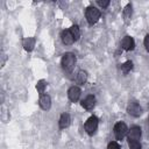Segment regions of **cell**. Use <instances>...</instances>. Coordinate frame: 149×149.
Returning a JSON list of instances; mask_svg holds the SVG:
<instances>
[{
  "mask_svg": "<svg viewBox=\"0 0 149 149\" xmlns=\"http://www.w3.org/2000/svg\"><path fill=\"white\" fill-rule=\"evenodd\" d=\"M121 45H122V48H123L125 50L129 51V50H133V49H134L135 42H134L133 37H130V36H125V37L122 38V41H121Z\"/></svg>",
  "mask_w": 149,
  "mask_h": 149,
  "instance_id": "obj_9",
  "label": "cell"
},
{
  "mask_svg": "<svg viewBox=\"0 0 149 149\" xmlns=\"http://www.w3.org/2000/svg\"><path fill=\"white\" fill-rule=\"evenodd\" d=\"M45 86H47L45 80H40V81H37V84H36V90H37V92H38L41 95H42V93L44 92Z\"/></svg>",
  "mask_w": 149,
  "mask_h": 149,
  "instance_id": "obj_18",
  "label": "cell"
},
{
  "mask_svg": "<svg viewBox=\"0 0 149 149\" xmlns=\"http://www.w3.org/2000/svg\"><path fill=\"white\" fill-rule=\"evenodd\" d=\"M38 104H40V107L44 111H48L50 107H51V99L48 94H42L40 97V100H38Z\"/></svg>",
  "mask_w": 149,
  "mask_h": 149,
  "instance_id": "obj_7",
  "label": "cell"
},
{
  "mask_svg": "<svg viewBox=\"0 0 149 149\" xmlns=\"http://www.w3.org/2000/svg\"><path fill=\"white\" fill-rule=\"evenodd\" d=\"M143 43H144V47H146V49H147V51L149 52V34L144 37V41H143Z\"/></svg>",
  "mask_w": 149,
  "mask_h": 149,
  "instance_id": "obj_22",
  "label": "cell"
},
{
  "mask_svg": "<svg viewBox=\"0 0 149 149\" xmlns=\"http://www.w3.org/2000/svg\"><path fill=\"white\" fill-rule=\"evenodd\" d=\"M22 44H23L24 50L31 51L34 49V47H35V38L34 37H27V38L23 40V43Z\"/></svg>",
  "mask_w": 149,
  "mask_h": 149,
  "instance_id": "obj_13",
  "label": "cell"
},
{
  "mask_svg": "<svg viewBox=\"0 0 149 149\" xmlns=\"http://www.w3.org/2000/svg\"><path fill=\"white\" fill-rule=\"evenodd\" d=\"M141 137V128L140 127H132L128 130V141H139Z\"/></svg>",
  "mask_w": 149,
  "mask_h": 149,
  "instance_id": "obj_8",
  "label": "cell"
},
{
  "mask_svg": "<svg viewBox=\"0 0 149 149\" xmlns=\"http://www.w3.org/2000/svg\"><path fill=\"white\" fill-rule=\"evenodd\" d=\"M70 122H71V118L68 113H63L59 118V128L61 129H65L70 126Z\"/></svg>",
  "mask_w": 149,
  "mask_h": 149,
  "instance_id": "obj_12",
  "label": "cell"
},
{
  "mask_svg": "<svg viewBox=\"0 0 149 149\" xmlns=\"http://www.w3.org/2000/svg\"><path fill=\"white\" fill-rule=\"evenodd\" d=\"M94 105H95V98H94V95H87V97L81 101V106H83L85 109H87V111L92 109V108L94 107Z\"/></svg>",
  "mask_w": 149,
  "mask_h": 149,
  "instance_id": "obj_10",
  "label": "cell"
},
{
  "mask_svg": "<svg viewBox=\"0 0 149 149\" xmlns=\"http://www.w3.org/2000/svg\"><path fill=\"white\" fill-rule=\"evenodd\" d=\"M132 69H133V62H130V61H127L126 63H123L121 65V70L123 73H128Z\"/></svg>",
  "mask_w": 149,
  "mask_h": 149,
  "instance_id": "obj_17",
  "label": "cell"
},
{
  "mask_svg": "<svg viewBox=\"0 0 149 149\" xmlns=\"http://www.w3.org/2000/svg\"><path fill=\"white\" fill-rule=\"evenodd\" d=\"M97 2H98V5H99L100 7H102V8H105V7H107V6L109 5V1H108V0H98Z\"/></svg>",
  "mask_w": 149,
  "mask_h": 149,
  "instance_id": "obj_20",
  "label": "cell"
},
{
  "mask_svg": "<svg viewBox=\"0 0 149 149\" xmlns=\"http://www.w3.org/2000/svg\"><path fill=\"white\" fill-rule=\"evenodd\" d=\"M70 31H71V34H72L74 41H78L79 37H80V30H79L78 26H72V27L70 28Z\"/></svg>",
  "mask_w": 149,
  "mask_h": 149,
  "instance_id": "obj_16",
  "label": "cell"
},
{
  "mask_svg": "<svg viewBox=\"0 0 149 149\" xmlns=\"http://www.w3.org/2000/svg\"><path fill=\"white\" fill-rule=\"evenodd\" d=\"M129 149H141V144L139 141H128Z\"/></svg>",
  "mask_w": 149,
  "mask_h": 149,
  "instance_id": "obj_19",
  "label": "cell"
},
{
  "mask_svg": "<svg viewBox=\"0 0 149 149\" xmlns=\"http://www.w3.org/2000/svg\"><path fill=\"white\" fill-rule=\"evenodd\" d=\"M132 14H133V7H132L130 3H128V5L125 7V9H123V19H125L126 22L129 21V19L132 17Z\"/></svg>",
  "mask_w": 149,
  "mask_h": 149,
  "instance_id": "obj_14",
  "label": "cell"
},
{
  "mask_svg": "<svg viewBox=\"0 0 149 149\" xmlns=\"http://www.w3.org/2000/svg\"><path fill=\"white\" fill-rule=\"evenodd\" d=\"M61 64H62V68H63L64 71L71 72L73 70V68H74V64H76V56L73 54H71V52L64 54L63 57H62Z\"/></svg>",
  "mask_w": 149,
  "mask_h": 149,
  "instance_id": "obj_1",
  "label": "cell"
},
{
  "mask_svg": "<svg viewBox=\"0 0 149 149\" xmlns=\"http://www.w3.org/2000/svg\"><path fill=\"white\" fill-rule=\"evenodd\" d=\"M107 149H120V147L116 142H111V143H108Z\"/></svg>",
  "mask_w": 149,
  "mask_h": 149,
  "instance_id": "obj_21",
  "label": "cell"
},
{
  "mask_svg": "<svg viewBox=\"0 0 149 149\" xmlns=\"http://www.w3.org/2000/svg\"><path fill=\"white\" fill-rule=\"evenodd\" d=\"M1 58H2V61H1V66H3V65H5V62H6V58H7V57H6V55H5V54H2V55H1Z\"/></svg>",
  "mask_w": 149,
  "mask_h": 149,
  "instance_id": "obj_23",
  "label": "cell"
},
{
  "mask_svg": "<svg viewBox=\"0 0 149 149\" xmlns=\"http://www.w3.org/2000/svg\"><path fill=\"white\" fill-rule=\"evenodd\" d=\"M61 37H62V42H63L64 44H66V45L72 44L73 41H74V38H73V36H72L70 29H69V30H63L62 34H61Z\"/></svg>",
  "mask_w": 149,
  "mask_h": 149,
  "instance_id": "obj_11",
  "label": "cell"
},
{
  "mask_svg": "<svg viewBox=\"0 0 149 149\" xmlns=\"http://www.w3.org/2000/svg\"><path fill=\"white\" fill-rule=\"evenodd\" d=\"M76 80H77V83L78 84H80V85H83V84H85L86 83V80H87V72L86 71H79L78 72V74H77V78H76Z\"/></svg>",
  "mask_w": 149,
  "mask_h": 149,
  "instance_id": "obj_15",
  "label": "cell"
},
{
  "mask_svg": "<svg viewBox=\"0 0 149 149\" xmlns=\"http://www.w3.org/2000/svg\"><path fill=\"white\" fill-rule=\"evenodd\" d=\"M114 134L116 140H122L128 134V128L125 122H118L114 126Z\"/></svg>",
  "mask_w": 149,
  "mask_h": 149,
  "instance_id": "obj_4",
  "label": "cell"
},
{
  "mask_svg": "<svg viewBox=\"0 0 149 149\" xmlns=\"http://www.w3.org/2000/svg\"><path fill=\"white\" fill-rule=\"evenodd\" d=\"M68 97L72 102H76L80 97V88L77 86H72L68 91Z\"/></svg>",
  "mask_w": 149,
  "mask_h": 149,
  "instance_id": "obj_6",
  "label": "cell"
},
{
  "mask_svg": "<svg viewBox=\"0 0 149 149\" xmlns=\"http://www.w3.org/2000/svg\"><path fill=\"white\" fill-rule=\"evenodd\" d=\"M85 16L90 24H94L100 19V10L97 9L95 7H87V9L85 12Z\"/></svg>",
  "mask_w": 149,
  "mask_h": 149,
  "instance_id": "obj_2",
  "label": "cell"
},
{
  "mask_svg": "<svg viewBox=\"0 0 149 149\" xmlns=\"http://www.w3.org/2000/svg\"><path fill=\"white\" fill-rule=\"evenodd\" d=\"M127 112L133 116H140L142 114V107L137 102H129L127 106Z\"/></svg>",
  "mask_w": 149,
  "mask_h": 149,
  "instance_id": "obj_5",
  "label": "cell"
},
{
  "mask_svg": "<svg viewBox=\"0 0 149 149\" xmlns=\"http://www.w3.org/2000/svg\"><path fill=\"white\" fill-rule=\"evenodd\" d=\"M98 123H99V121H98L97 116H90L87 119V121L85 122V130H86V133L88 135H93L95 133L97 128H98Z\"/></svg>",
  "mask_w": 149,
  "mask_h": 149,
  "instance_id": "obj_3",
  "label": "cell"
}]
</instances>
